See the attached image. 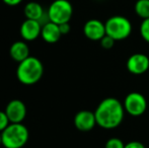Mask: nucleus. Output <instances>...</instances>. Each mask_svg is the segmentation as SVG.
<instances>
[{"label":"nucleus","mask_w":149,"mask_h":148,"mask_svg":"<svg viewBox=\"0 0 149 148\" xmlns=\"http://www.w3.org/2000/svg\"><path fill=\"white\" fill-rule=\"evenodd\" d=\"M125 113L121 101L116 97H107L98 104L94 111L96 124L104 130L116 129L123 123Z\"/></svg>","instance_id":"nucleus-1"},{"label":"nucleus","mask_w":149,"mask_h":148,"mask_svg":"<svg viewBox=\"0 0 149 148\" xmlns=\"http://www.w3.org/2000/svg\"><path fill=\"white\" fill-rule=\"evenodd\" d=\"M44 74V65L40 59L30 56L19 62L16 68V77L22 84L33 85L41 80Z\"/></svg>","instance_id":"nucleus-2"},{"label":"nucleus","mask_w":149,"mask_h":148,"mask_svg":"<svg viewBox=\"0 0 149 148\" xmlns=\"http://www.w3.org/2000/svg\"><path fill=\"white\" fill-rule=\"evenodd\" d=\"M1 138L5 148H22L28 143L30 132L22 123H10L1 132Z\"/></svg>","instance_id":"nucleus-3"},{"label":"nucleus","mask_w":149,"mask_h":148,"mask_svg":"<svg viewBox=\"0 0 149 148\" xmlns=\"http://www.w3.org/2000/svg\"><path fill=\"white\" fill-rule=\"evenodd\" d=\"M106 33L115 41H123L130 37L133 30L132 24L123 15H113L106 22Z\"/></svg>","instance_id":"nucleus-4"},{"label":"nucleus","mask_w":149,"mask_h":148,"mask_svg":"<svg viewBox=\"0 0 149 148\" xmlns=\"http://www.w3.org/2000/svg\"><path fill=\"white\" fill-rule=\"evenodd\" d=\"M50 22L61 24L69 22L73 15V6L68 0H54L47 9Z\"/></svg>","instance_id":"nucleus-5"},{"label":"nucleus","mask_w":149,"mask_h":148,"mask_svg":"<svg viewBox=\"0 0 149 148\" xmlns=\"http://www.w3.org/2000/svg\"><path fill=\"white\" fill-rule=\"evenodd\" d=\"M124 109L128 115L132 117H140L147 110V99L138 91L129 92L123 101Z\"/></svg>","instance_id":"nucleus-6"},{"label":"nucleus","mask_w":149,"mask_h":148,"mask_svg":"<svg viewBox=\"0 0 149 148\" xmlns=\"http://www.w3.org/2000/svg\"><path fill=\"white\" fill-rule=\"evenodd\" d=\"M128 71L134 75L144 74L149 69V57L143 53H135L131 55L126 63Z\"/></svg>","instance_id":"nucleus-7"},{"label":"nucleus","mask_w":149,"mask_h":148,"mask_svg":"<svg viewBox=\"0 0 149 148\" xmlns=\"http://www.w3.org/2000/svg\"><path fill=\"white\" fill-rule=\"evenodd\" d=\"M6 113L10 123H22L26 117V107L20 99H12L6 105Z\"/></svg>","instance_id":"nucleus-8"},{"label":"nucleus","mask_w":149,"mask_h":148,"mask_svg":"<svg viewBox=\"0 0 149 148\" xmlns=\"http://www.w3.org/2000/svg\"><path fill=\"white\" fill-rule=\"evenodd\" d=\"M83 34L90 41H100L107 35L106 24L100 19H89L83 26Z\"/></svg>","instance_id":"nucleus-9"},{"label":"nucleus","mask_w":149,"mask_h":148,"mask_svg":"<svg viewBox=\"0 0 149 148\" xmlns=\"http://www.w3.org/2000/svg\"><path fill=\"white\" fill-rule=\"evenodd\" d=\"M96 119L94 112L83 110L78 112L74 117V126L81 132L91 131L96 126Z\"/></svg>","instance_id":"nucleus-10"},{"label":"nucleus","mask_w":149,"mask_h":148,"mask_svg":"<svg viewBox=\"0 0 149 148\" xmlns=\"http://www.w3.org/2000/svg\"><path fill=\"white\" fill-rule=\"evenodd\" d=\"M42 24L38 20L26 18L19 28V34L26 42H33L41 37Z\"/></svg>","instance_id":"nucleus-11"},{"label":"nucleus","mask_w":149,"mask_h":148,"mask_svg":"<svg viewBox=\"0 0 149 148\" xmlns=\"http://www.w3.org/2000/svg\"><path fill=\"white\" fill-rule=\"evenodd\" d=\"M9 55L13 61L19 63L30 57V47L26 41H16L10 46Z\"/></svg>","instance_id":"nucleus-12"},{"label":"nucleus","mask_w":149,"mask_h":148,"mask_svg":"<svg viewBox=\"0 0 149 148\" xmlns=\"http://www.w3.org/2000/svg\"><path fill=\"white\" fill-rule=\"evenodd\" d=\"M41 37H42V39L48 44L57 43L60 40V38L62 37V34H61V32H60L59 24L49 22L48 24L42 26Z\"/></svg>","instance_id":"nucleus-13"},{"label":"nucleus","mask_w":149,"mask_h":148,"mask_svg":"<svg viewBox=\"0 0 149 148\" xmlns=\"http://www.w3.org/2000/svg\"><path fill=\"white\" fill-rule=\"evenodd\" d=\"M45 10H44L43 6L36 1H31L26 3L24 7V13L26 18L28 19H33L39 22L43 15L45 14Z\"/></svg>","instance_id":"nucleus-14"},{"label":"nucleus","mask_w":149,"mask_h":148,"mask_svg":"<svg viewBox=\"0 0 149 148\" xmlns=\"http://www.w3.org/2000/svg\"><path fill=\"white\" fill-rule=\"evenodd\" d=\"M134 10L138 17L142 19L149 18V0H137Z\"/></svg>","instance_id":"nucleus-15"},{"label":"nucleus","mask_w":149,"mask_h":148,"mask_svg":"<svg viewBox=\"0 0 149 148\" xmlns=\"http://www.w3.org/2000/svg\"><path fill=\"white\" fill-rule=\"evenodd\" d=\"M140 35H141L142 39L149 44V18L143 19L140 24Z\"/></svg>","instance_id":"nucleus-16"},{"label":"nucleus","mask_w":149,"mask_h":148,"mask_svg":"<svg viewBox=\"0 0 149 148\" xmlns=\"http://www.w3.org/2000/svg\"><path fill=\"white\" fill-rule=\"evenodd\" d=\"M125 147V143L122 139L118 137H112V138L108 139L104 144V148H124Z\"/></svg>","instance_id":"nucleus-17"},{"label":"nucleus","mask_w":149,"mask_h":148,"mask_svg":"<svg viewBox=\"0 0 149 148\" xmlns=\"http://www.w3.org/2000/svg\"><path fill=\"white\" fill-rule=\"evenodd\" d=\"M100 42V46H102V47L104 48V49H106V50L112 49V48L114 47L115 43H116V41H115L112 37L108 36V35H106V36L102 38Z\"/></svg>","instance_id":"nucleus-18"},{"label":"nucleus","mask_w":149,"mask_h":148,"mask_svg":"<svg viewBox=\"0 0 149 148\" xmlns=\"http://www.w3.org/2000/svg\"><path fill=\"white\" fill-rule=\"evenodd\" d=\"M10 124V121L8 119L7 115L4 111H0V133Z\"/></svg>","instance_id":"nucleus-19"},{"label":"nucleus","mask_w":149,"mask_h":148,"mask_svg":"<svg viewBox=\"0 0 149 148\" xmlns=\"http://www.w3.org/2000/svg\"><path fill=\"white\" fill-rule=\"evenodd\" d=\"M124 148H146L145 145L140 141H130L128 143H125V147Z\"/></svg>","instance_id":"nucleus-20"},{"label":"nucleus","mask_w":149,"mask_h":148,"mask_svg":"<svg viewBox=\"0 0 149 148\" xmlns=\"http://www.w3.org/2000/svg\"><path fill=\"white\" fill-rule=\"evenodd\" d=\"M59 28H60V32H61V34H62V36L69 34V32H70V30H71V26H70V24H69V22H65V24H59Z\"/></svg>","instance_id":"nucleus-21"},{"label":"nucleus","mask_w":149,"mask_h":148,"mask_svg":"<svg viewBox=\"0 0 149 148\" xmlns=\"http://www.w3.org/2000/svg\"><path fill=\"white\" fill-rule=\"evenodd\" d=\"M24 0H2L4 4L8 6H16V5H19Z\"/></svg>","instance_id":"nucleus-22"},{"label":"nucleus","mask_w":149,"mask_h":148,"mask_svg":"<svg viewBox=\"0 0 149 148\" xmlns=\"http://www.w3.org/2000/svg\"><path fill=\"white\" fill-rule=\"evenodd\" d=\"M0 145H2V138H1V133H0Z\"/></svg>","instance_id":"nucleus-23"}]
</instances>
